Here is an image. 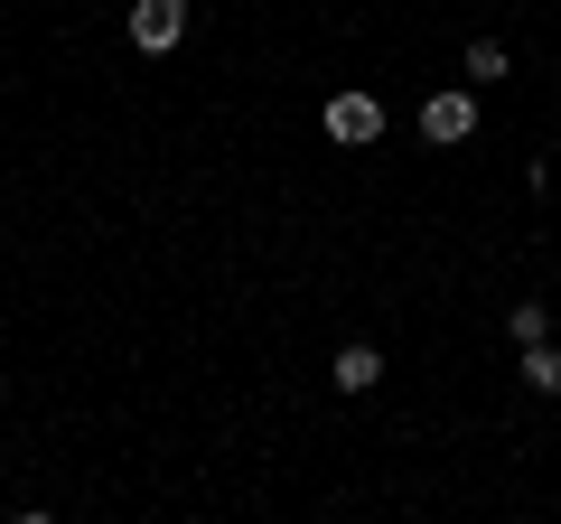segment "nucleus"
<instances>
[{"label": "nucleus", "mask_w": 561, "mask_h": 524, "mask_svg": "<svg viewBox=\"0 0 561 524\" xmlns=\"http://www.w3.org/2000/svg\"><path fill=\"white\" fill-rule=\"evenodd\" d=\"M187 38V0H131V47L140 57H169Z\"/></svg>", "instance_id": "obj_1"}, {"label": "nucleus", "mask_w": 561, "mask_h": 524, "mask_svg": "<svg viewBox=\"0 0 561 524\" xmlns=\"http://www.w3.org/2000/svg\"><path fill=\"white\" fill-rule=\"evenodd\" d=\"M468 132H478V94H459V84H449V94H431V103H421V141L459 150Z\"/></svg>", "instance_id": "obj_2"}, {"label": "nucleus", "mask_w": 561, "mask_h": 524, "mask_svg": "<svg viewBox=\"0 0 561 524\" xmlns=\"http://www.w3.org/2000/svg\"><path fill=\"white\" fill-rule=\"evenodd\" d=\"M375 132H383V103H375V94H328V141L365 150Z\"/></svg>", "instance_id": "obj_3"}, {"label": "nucleus", "mask_w": 561, "mask_h": 524, "mask_svg": "<svg viewBox=\"0 0 561 524\" xmlns=\"http://www.w3.org/2000/svg\"><path fill=\"white\" fill-rule=\"evenodd\" d=\"M328 384H337V394H375V384H383V356H375V346H346V356L328 365Z\"/></svg>", "instance_id": "obj_4"}, {"label": "nucleus", "mask_w": 561, "mask_h": 524, "mask_svg": "<svg viewBox=\"0 0 561 524\" xmlns=\"http://www.w3.org/2000/svg\"><path fill=\"white\" fill-rule=\"evenodd\" d=\"M524 384H534V394H561V356H552V338L524 346Z\"/></svg>", "instance_id": "obj_5"}, {"label": "nucleus", "mask_w": 561, "mask_h": 524, "mask_svg": "<svg viewBox=\"0 0 561 524\" xmlns=\"http://www.w3.org/2000/svg\"><path fill=\"white\" fill-rule=\"evenodd\" d=\"M505 328H515V346H542V338H552V309L524 300V309H505Z\"/></svg>", "instance_id": "obj_6"}, {"label": "nucleus", "mask_w": 561, "mask_h": 524, "mask_svg": "<svg viewBox=\"0 0 561 524\" xmlns=\"http://www.w3.org/2000/svg\"><path fill=\"white\" fill-rule=\"evenodd\" d=\"M468 76L496 84V76H505V47H496V38H478V47H468Z\"/></svg>", "instance_id": "obj_7"}]
</instances>
